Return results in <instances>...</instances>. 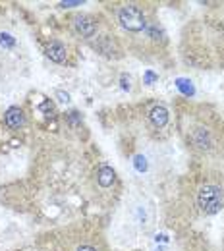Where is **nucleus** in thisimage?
<instances>
[{
  "label": "nucleus",
  "instance_id": "f257e3e1",
  "mask_svg": "<svg viewBox=\"0 0 224 251\" xmlns=\"http://www.w3.org/2000/svg\"><path fill=\"white\" fill-rule=\"evenodd\" d=\"M197 203L201 207V211L205 215H215L223 209L224 203V195L223 189L219 186H213V184H207L199 189V195H197Z\"/></svg>",
  "mask_w": 224,
  "mask_h": 251
},
{
  "label": "nucleus",
  "instance_id": "f03ea898",
  "mask_svg": "<svg viewBox=\"0 0 224 251\" xmlns=\"http://www.w3.org/2000/svg\"><path fill=\"white\" fill-rule=\"evenodd\" d=\"M118 20H120V25H122L124 29H128V31H133V33L143 31V29L147 27V22H145V16H143V12H141L137 6H133V4H129V6H124V8L120 10V14H118Z\"/></svg>",
  "mask_w": 224,
  "mask_h": 251
},
{
  "label": "nucleus",
  "instance_id": "7ed1b4c3",
  "mask_svg": "<svg viewBox=\"0 0 224 251\" xmlns=\"http://www.w3.org/2000/svg\"><path fill=\"white\" fill-rule=\"evenodd\" d=\"M75 29H77V33H81V37H93L97 31V25L91 18L77 16L75 18Z\"/></svg>",
  "mask_w": 224,
  "mask_h": 251
},
{
  "label": "nucleus",
  "instance_id": "20e7f679",
  "mask_svg": "<svg viewBox=\"0 0 224 251\" xmlns=\"http://www.w3.org/2000/svg\"><path fill=\"white\" fill-rule=\"evenodd\" d=\"M47 56L52 60V62H64L66 60V47L58 41H52L49 47H47Z\"/></svg>",
  "mask_w": 224,
  "mask_h": 251
},
{
  "label": "nucleus",
  "instance_id": "39448f33",
  "mask_svg": "<svg viewBox=\"0 0 224 251\" xmlns=\"http://www.w3.org/2000/svg\"><path fill=\"white\" fill-rule=\"evenodd\" d=\"M24 112L18 108V106H12V108H8V112H6V124L10 126L12 129H20L22 126H24Z\"/></svg>",
  "mask_w": 224,
  "mask_h": 251
},
{
  "label": "nucleus",
  "instance_id": "423d86ee",
  "mask_svg": "<svg viewBox=\"0 0 224 251\" xmlns=\"http://www.w3.org/2000/svg\"><path fill=\"white\" fill-rule=\"evenodd\" d=\"M97 180H99V184H100L102 188L112 186V184H114V170H112L110 166H100V170H99V174H97Z\"/></svg>",
  "mask_w": 224,
  "mask_h": 251
},
{
  "label": "nucleus",
  "instance_id": "0eeeda50",
  "mask_svg": "<svg viewBox=\"0 0 224 251\" xmlns=\"http://www.w3.org/2000/svg\"><path fill=\"white\" fill-rule=\"evenodd\" d=\"M149 116H151V122L157 126V127H162V126H166V122H168V110L164 106H155Z\"/></svg>",
  "mask_w": 224,
  "mask_h": 251
},
{
  "label": "nucleus",
  "instance_id": "6e6552de",
  "mask_svg": "<svg viewBox=\"0 0 224 251\" xmlns=\"http://www.w3.org/2000/svg\"><path fill=\"white\" fill-rule=\"evenodd\" d=\"M195 145L201 147V149H209L211 147V139H209V133L205 129H199L195 133Z\"/></svg>",
  "mask_w": 224,
  "mask_h": 251
},
{
  "label": "nucleus",
  "instance_id": "1a4fd4ad",
  "mask_svg": "<svg viewBox=\"0 0 224 251\" xmlns=\"http://www.w3.org/2000/svg\"><path fill=\"white\" fill-rule=\"evenodd\" d=\"M176 85H178V89H180L184 95H193L192 81H188V79H178V81H176Z\"/></svg>",
  "mask_w": 224,
  "mask_h": 251
},
{
  "label": "nucleus",
  "instance_id": "9d476101",
  "mask_svg": "<svg viewBox=\"0 0 224 251\" xmlns=\"http://www.w3.org/2000/svg\"><path fill=\"white\" fill-rule=\"evenodd\" d=\"M133 162H135V168H137L139 172H143V170L147 168V162H145V157H141V155H137V157L133 158Z\"/></svg>",
  "mask_w": 224,
  "mask_h": 251
},
{
  "label": "nucleus",
  "instance_id": "9b49d317",
  "mask_svg": "<svg viewBox=\"0 0 224 251\" xmlns=\"http://www.w3.org/2000/svg\"><path fill=\"white\" fill-rule=\"evenodd\" d=\"M0 45L12 47V45H14V39H10V35H8V33H0Z\"/></svg>",
  "mask_w": 224,
  "mask_h": 251
},
{
  "label": "nucleus",
  "instance_id": "f8f14e48",
  "mask_svg": "<svg viewBox=\"0 0 224 251\" xmlns=\"http://www.w3.org/2000/svg\"><path fill=\"white\" fill-rule=\"evenodd\" d=\"M41 108H43V110H45L49 116H52V114H54V110H52V104H50L49 100H47V102H43V104H41Z\"/></svg>",
  "mask_w": 224,
  "mask_h": 251
},
{
  "label": "nucleus",
  "instance_id": "ddd939ff",
  "mask_svg": "<svg viewBox=\"0 0 224 251\" xmlns=\"http://www.w3.org/2000/svg\"><path fill=\"white\" fill-rule=\"evenodd\" d=\"M56 97H58L60 102H68V100H70V95L64 93V91H56Z\"/></svg>",
  "mask_w": 224,
  "mask_h": 251
},
{
  "label": "nucleus",
  "instance_id": "4468645a",
  "mask_svg": "<svg viewBox=\"0 0 224 251\" xmlns=\"http://www.w3.org/2000/svg\"><path fill=\"white\" fill-rule=\"evenodd\" d=\"M70 120H72L74 124H77V120H79V112H77V110H72V112H70Z\"/></svg>",
  "mask_w": 224,
  "mask_h": 251
},
{
  "label": "nucleus",
  "instance_id": "2eb2a0df",
  "mask_svg": "<svg viewBox=\"0 0 224 251\" xmlns=\"http://www.w3.org/2000/svg\"><path fill=\"white\" fill-rule=\"evenodd\" d=\"M122 87H124V89H129V79L126 77V75L122 77Z\"/></svg>",
  "mask_w": 224,
  "mask_h": 251
},
{
  "label": "nucleus",
  "instance_id": "dca6fc26",
  "mask_svg": "<svg viewBox=\"0 0 224 251\" xmlns=\"http://www.w3.org/2000/svg\"><path fill=\"white\" fill-rule=\"evenodd\" d=\"M79 4H81V2H62V4H60V6H68V8H70V6H79Z\"/></svg>",
  "mask_w": 224,
  "mask_h": 251
},
{
  "label": "nucleus",
  "instance_id": "f3484780",
  "mask_svg": "<svg viewBox=\"0 0 224 251\" xmlns=\"http://www.w3.org/2000/svg\"><path fill=\"white\" fill-rule=\"evenodd\" d=\"M147 81H149V83L155 81V74H153V72H147Z\"/></svg>",
  "mask_w": 224,
  "mask_h": 251
},
{
  "label": "nucleus",
  "instance_id": "a211bd4d",
  "mask_svg": "<svg viewBox=\"0 0 224 251\" xmlns=\"http://www.w3.org/2000/svg\"><path fill=\"white\" fill-rule=\"evenodd\" d=\"M77 251H97V250H93V248H89V246H81Z\"/></svg>",
  "mask_w": 224,
  "mask_h": 251
}]
</instances>
